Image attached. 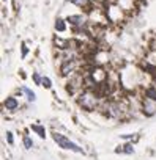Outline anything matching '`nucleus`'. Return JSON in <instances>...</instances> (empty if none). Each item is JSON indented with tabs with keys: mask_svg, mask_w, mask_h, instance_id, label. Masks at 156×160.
<instances>
[{
	"mask_svg": "<svg viewBox=\"0 0 156 160\" xmlns=\"http://www.w3.org/2000/svg\"><path fill=\"white\" fill-rule=\"evenodd\" d=\"M92 2H93V0H92Z\"/></svg>",
	"mask_w": 156,
	"mask_h": 160,
	"instance_id": "nucleus-22",
	"label": "nucleus"
},
{
	"mask_svg": "<svg viewBox=\"0 0 156 160\" xmlns=\"http://www.w3.org/2000/svg\"><path fill=\"white\" fill-rule=\"evenodd\" d=\"M33 80H35V83H36V85H41V82H43V79L39 77V74H36V72L33 74Z\"/></svg>",
	"mask_w": 156,
	"mask_h": 160,
	"instance_id": "nucleus-18",
	"label": "nucleus"
},
{
	"mask_svg": "<svg viewBox=\"0 0 156 160\" xmlns=\"http://www.w3.org/2000/svg\"><path fill=\"white\" fill-rule=\"evenodd\" d=\"M142 112H144L145 116H153L156 113V101H151V99L145 97L142 101Z\"/></svg>",
	"mask_w": 156,
	"mask_h": 160,
	"instance_id": "nucleus-5",
	"label": "nucleus"
},
{
	"mask_svg": "<svg viewBox=\"0 0 156 160\" xmlns=\"http://www.w3.org/2000/svg\"><path fill=\"white\" fill-rule=\"evenodd\" d=\"M6 140H8V143H9V145H13V133H11V132H8V133H6Z\"/></svg>",
	"mask_w": 156,
	"mask_h": 160,
	"instance_id": "nucleus-20",
	"label": "nucleus"
},
{
	"mask_svg": "<svg viewBox=\"0 0 156 160\" xmlns=\"http://www.w3.org/2000/svg\"><path fill=\"white\" fill-rule=\"evenodd\" d=\"M77 102H79V105H81L84 110H87V112H92V110H95L96 107H98L99 94L93 93L92 89H85V91H82L81 94H79Z\"/></svg>",
	"mask_w": 156,
	"mask_h": 160,
	"instance_id": "nucleus-1",
	"label": "nucleus"
},
{
	"mask_svg": "<svg viewBox=\"0 0 156 160\" xmlns=\"http://www.w3.org/2000/svg\"><path fill=\"white\" fill-rule=\"evenodd\" d=\"M21 47H22V58H25L27 53H28V49H27V46H25V44H22Z\"/></svg>",
	"mask_w": 156,
	"mask_h": 160,
	"instance_id": "nucleus-19",
	"label": "nucleus"
},
{
	"mask_svg": "<svg viewBox=\"0 0 156 160\" xmlns=\"http://www.w3.org/2000/svg\"><path fill=\"white\" fill-rule=\"evenodd\" d=\"M24 146H25L27 149H30L32 146H33V141H32V138H30L28 135H25V136H24Z\"/></svg>",
	"mask_w": 156,
	"mask_h": 160,
	"instance_id": "nucleus-16",
	"label": "nucleus"
},
{
	"mask_svg": "<svg viewBox=\"0 0 156 160\" xmlns=\"http://www.w3.org/2000/svg\"><path fill=\"white\" fill-rule=\"evenodd\" d=\"M55 30L60 32V33L65 32V30H66V21H63V19H57V21H55Z\"/></svg>",
	"mask_w": 156,
	"mask_h": 160,
	"instance_id": "nucleus-12",
	"label": "nucleus"
},
{
	"mask_svg": "<svg viewBox=\"0 0 156 160\" xmlns=\"http://www.w3.org/2000/svg\"><path fill=\"white\" fill-rule=\"evenodd\" d=\"M150 47H151V50H156V38L153 39V42L150 44Z\"/></svg>",
	"mask_w": 156,
	"mask_h": 160,
	"instance_id": "nucleus-21",
	"label": "nucleus"
},
{
	"mask_svg": "<svg viewBox=\"0 0 156 160\" xmlns=\"http://www.w3.org/2000/svg\"><path fill=\"white\" fill-rule=\"evenodd\" d=\"M117 152H126V154H132L134 152V148H132V145H125V146H121V148H118V149H115Z\"/></svg>",
	"mask_w": 156,
	"mask_h": 160,
	"instance_id": "nucleus-15",
	"label": "nucleus"
},
{
	"mask_svg": "<svg viewBox=\"0 0 156 160\" xmlns=\"http://www.w3.org/2000/svg\"><path fill=\"white\" fill-rule=\"evenodd\" d=\"M54 141L63 149H69V151H74V152H82V148H79L76 143H73L71 140H68L66 136L60 135V133H54Z\"/></svg>",
	"mask_w": 156,
	"mask_h": 160,
	"instance_id": "nucleus-3",
	"label": "nucleus"
},
{
	"mask_svg": "<svg viewBox=\"0 0 156 160\" xmlns=\"http://www.w3.org/2000/svg\"><path fill=\"white\" fill-rule=\"evenodd\" d=\"M104 13L107 16V21L112 24H118V22L123 21V9L117 5V3H107L104 8Z\"/></svg>",
	"mask_w": 156,
	"mask_h": 160,
	"instance_id": "nucleus-2",
	"label": "nucleus"
},
{
	"mask_svg": "<svg viewBox=\"0 0 156 160\" xmlns=\"http://www.w3.org/2000/svg\"><path fill=\"white\" fill-rule=\"evenodd\" d=\"M145 97L151 99V101H156V85H151V86L145 88Z\"/></svg>",
	"mask_w": 156,
	"mask_h": 160,
	"instance_id": "nucleus-10",
	"label": "nucleus"
},
{
	"mask_svg": "<svg viewBox=\"0 0 156 160\" xmlns=\"http://www.w3.org/2000/svg\"><path fill=\"white\" fill-rule=\"evenodd\" d=\"M117 5L120 6L125 13H128L134 8V0H117Z\"/></svg>",
	"mask_w": 156,
	"mask_h": 160,
	"instance_id": "nucleus-7",
	"label": "nucleus"
},
{
	"mask_svg": "<svg viewBox=\"0 0 156 160\" xmlns=\"http://www.w3.org/2000/svg\"><path fill=\"white\" fill-rule=\"evenodd\" d=\"M41 85L43 86H44V88H51V86H52V82H51V79H49V77H43V82H41Z\"/></svg>",
	"mask_w": 156,
	"mask_h": 160,
	"instance_id": "nucleus-17",
	"label": "nucleus"
},
{
	"mask_svg": "<svg viewBox=\"0 0 156 160\" xmlns=\"http://www.w3.org/2000/svg\"><path fill=\"white\" fill-rule=\"evenodd\" d=\"M145 63H148L150 66H153V68H156V50H151L147 53V58H145Z\"/></svg>",
	"mask_w": 156,
	"mask_h": 160,
	"instance_id": "nucleus-11",
	"label": "nucleus"
},
{
	"mask_svg": "<svg viewBox=\"0 0 156 160\" xmlns=\"http://www.w3.org/2000/svg\"><path fill=\"white\" fill-rule=\"evenodd\" d=\"M22 93H24V94L27 96V99H28V101H32V102H33V101H35V99H36L35 93H33L30 88H27V86H24V88H22Z\"/></svg>",
	"mask_w": 156,
	"mask_h": 160,
	"instance_id": "nucleus-13",
	"label": "nucleus"
},
{
	"mask_svg": "<svg viewBox=\"0 0 156 160\" xmlns=\"http://www.w3.org/2000/svg\"><path fill=\"white\" fill-rule=\"evenodd\" d=\"M66 22H69V24L73 27H76V28H84L90 21L87 19V14H71L66 17Z\"/></svg>",
	"mask_w": 156,
	"mask_h": 160,
	"instance_id": "nucleus-4",
	"label": "nucleus"
},
{
	"mask_svg": "<svg viewBox=\"0 0 156 160\" xmlns=\"http://www.w3.org/2000/svg\"><path fill=\"white\" fill-rule=\"evenodd\" d=\"M18 105H19V102L16 97H6V101L3 102V107H5L6 110H16Z\"/></svg>",
	"mask_w": 156,
	"mask_h": 160,
	"instance_id": "nucleus-9",
	"label": "nucleus"
},
{
	"mask_svg": "<svg viewBox=\"0 0 156 160\" xmlns=\"http://www.w3.org/2000/svg\"><path fill=\"white\" fill-rule=\"evenodd\" d=\"M74 69H76V61L74 60H65V61L62 63V66H60V74L62 75H69V74L74 72Z\"/></svg>",
	"mask_w": 156,
	"mask_h": 160,
	"instance_id": "nucleus-6",
	"label": "nucleus"
},
{
	"mask_svg": "<svg viewBox=\"0 0 156 160\" xmlns=\"http://www.w3.org/2000/svg\"><path fill=\"white\" fill-rule=\"evenodd\" d=\"M32 130H35L39 136H41V138H44V136H46V130H44V127H43V126L33 124V126H32Z\"/></svg>",
	"mask_w": 156,
	"mask_h": 160,
	"instance_id": "nucleus-14",
	"label": "nucleus"
},
{
	"mask_svg": "<svg viewBox=\"0 0 156 160\" xmlns=\"http://www.w3.org/2000/svg\"><path fill=\"white\" fill-rule=\"evenodd\" d=\"M71 3H74L76 6H79V8H84V9H92V6H93V2L92 0H69Z\"/></svg>",
	"mask_w": 156,
	"mask_h": 160,
	"instance_id": "nucleus-8",
	"label": "nucleus"
}]
</instances>
